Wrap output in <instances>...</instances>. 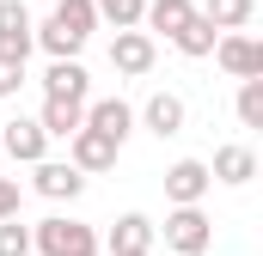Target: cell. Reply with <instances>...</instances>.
<instances>
[{"mask_svg": "<svg viewBox=\"0 0 263 256\" xmlns=\"http://www.w3.org/2000/svg\"><path fill=\"white\" fill-rule=\"evenodd\" d=\"M37 49V25H0V61L6 67H25Z\"/></svg>", "mask_w": 263, "mask_h": 256, "instance_id": "cell-18", "label": "cell"}, {"mask_svg": "<svg viewBox=\"0 0 263 256\" xmlns=\"http://www.w3.org/2000/svg\"><path fill=\"white\" fill-rule=\"evenodd\" d=\"M117 153H123V146H117L110 134H98L92 122H80L73 134H67V165H80L86 177H92V171H110V165H117Z\"/></svg>", "mask_w": 263, "mask_h": 256, "instance_id": "cell-6", "label": "cell"}, {"mask_svg": "<svg viewBox=\"0 0 263 256\" xmlns=\"http://www.w3.org/2000/svg\"><path fill=\"white\" fill-rule=\"evenodd\" d=\"M208 189H214V177H208V159H178V165L165 171V201H172V207L202 201Z\"/></svg>", "mask_w": 263, "mask_h": 256, "instance_id": "cell-11", "label": "cell"}, {"mask_svg": "<svg viewBox=\"0 0 263 256\" xmlns=\"http://www.w3.org/2000/svg\"><path fill=\"white\" fill-rule=\"evenodd\" d=\"M49 153V134L37 116H12V122H0V159H18V165H37Z\"/></svg>", "mask_w": 263, "mask_h": 256, "instance_id": "cell-7", "label": "cell"}, {"mask_svg": "<svg viewBox=\"0 0 263 256\" xmlns=\"http://www.w3.org/2000/svg\"><path fill=\"white\" fill-rule=\"evenodd\" d=\"M208 55L220 61V73H233V79H257L263 73V43L251 37V31H220Z\"/></svg>", "mask_w": 263, "mask_h": 256, "instance_id": "cell-5", "label": "cell"}, {"mask_svg": "<svg viewBox=\"0 0 263 256\" xmlns=\"http://www.w3.org/2000/svg\"><path fill=\"white\" fill-rule=\"evenodd\" d=\"M43 98H92V73L80 67V55H55V61L43 67Z\"/></svg>", "mask_w": 263, "mask_h": 256, "instance_id": "cell-10", "label": "cell"}, {"mask_svg": "<svg viewBox=\"0 0 263 256\" xmlns=\"http://www.w3.org/2000/svg\"><path fill=\"white\" fill-rule=\"evenodd\" d=\"M0 256H31V226H18V214L0 220Z\"/></svg>", "mask_w": 263, "mask_h": 256, "instance_id": "cell-22", "label": "cell"}, {"mask_svg": "<svg viewBox=\"0 0 263 256\" xmlns=\"http://www.w3.org/2000/svg\"><path fill=\"white\" fill-rule=\"evenodd\" d=\"M214 37H220V31H214V25H208V18H190V25H184V31H178V37H172V43H178V55H190V61H202V55H208V49H214Z\"/></svg>", "mask_w": 263, "mask_h": 256, "instance_id": "cell-19", "label": "cell"}, {"mask_svg": "<svg viewBox=\"0 0 263 256\" xmlns=\"http://www.w3.org/2000/svg\"><path fill=\"white\" fill-rule=\"evenodd\" d=\"M153 61H159V37H147L141 25H129V31L110 37V67H117L123 79H147Z\"/></svg>", "mask_w": 263, "mask_h": 256, "instance_id": "cell-4", "label": "cell"}, {"mask_svg": "<svg viewBox=\"0 0 263 256\" xmlns=\"http://www.w3.org/2000/svg\"><path fill=\"white\" fill-rule=\"evenodd\" d=\"M135 122L147 128V134H159V140H172V134H184V122H190V104H184L178 92H153V98L135 110Z\"/></svg>", "mask_w": 263, "mask_h": 256, "instance_id": "cell-9", "label": "cell"}, {"mask_svg": "<svg viewBox=\"0 0 263 256\" xmlns=\"http://www.w3.org/2000/svg\"><path fill=\"white\" fill-rule=\"evenodd\" d=\"M18 86H25V67H6V61H0V98H18Z\"/></svg>", "mask_w": 263, "mask_h": 256, "instance_id": "cell-24", "label": "cell"}, {"mask_svg": "<svg viewBox=\"0 0 263 256\" xmlns=\"http://www.w3.org/2000/svg\"><path fill=\"white\" fill-rule=\"evenodd\" d=\"M37 122H43V134H49V140H67L73 128L86 122V104H80V98H43Z\"/></svg>", "mask_w": 263, "mask_h": 256, "instance_id": "cell-15", "label": "cell"}, {"mask_svg": "<svg viewBox=\"0 0 263 256\" xmlns=\"http://www.w3.org/2000/svg\"><path fill=\"white\" fill-rule=\"evenodd\" d=\"M18 201H25L18 177H0V220H12V214H18Z\"/></svg>", "mask_w": 263, "mask_h": 256, "instance_id": "cell-23", "label": "cell"}, {"mask_svg": "<svg viewBox=\"0 0 263 256\" xmlns=\"http://www.w3.org/2000/svg\"><path fill=\"white\" fill-rule=\"evenodd\" d=\"M80 250H98L92 226L62 220V214H49V220H37V226H31V256H80Z\"/></svg>", "mask_w": 263, "mask_h": 256, "instance_id": "cell-3", "label": "cell"}, {"mask_svg": "<svg viewBox=\"0 0 263 256\" xmlns=\"http://www.w3.org/2000/svg\"><path fill=\"white\" fill-rule=\"evenodd\" d=\"M86 122L123 146V140L135 134V104H129V98H86Z\"/></svg>", "mask_w": 263, "mask_h": 256, "instance_id": "cell-12", "label": "cell"}, {"mask_svg": "<svg viewBox=\"0 0 263 256\" xmlns=\"http://www.w3.org/2000/svg\"><path fill=\"white\" fill-rule=\"evenodd\" d=\"M239 122L263 128V73H257V79H239Z\"/></svg>", "mask_w": 263, "mask_h": 256, "instance_id": "cell-21", "label": "cell"}, {"mask_svg": "<svg viewBox=\"0 0 263 256\" xmlns=\"http://www.w3.org/2000/svg\"><path fill=\"white\" fill-rule=\"evenodd\" d=\"M110 256H153V250H110Z\"/></svg>", "mask_w": 263, "mask_h": 256, "instance_id": "cell-25", "label": "cell"}, {"mask_svg": "<svg viewBox=\"0 0 263 256\" xmlns=\"http://www.w3.org/2000/svg\"><path fill=\"white\" fill-rule=\"evenodd\" d=\"M80 256H98V250H80Z\"/></svg>", "mask_w": 263, "mask_h": 256, "instance_id": "cell-26", "label": "cell"}, {"mask_svg": "<svg viewBox=\"0 0 263 256\" xmlns=\"http://www.w3.org/2000/svg\"><path fill=\"white\" fill-rule=\"evenodd\" d=\"M208 244H214V220L202 214V201H184L165 214V250L172 256H202Z\"/></svg>", "mask_w": 263, "mask_h": 256, "instance_id": "cell-2", "label": "cell"}, {"mask_svg": "<svg viewBox=\"0 0 263 256\" xmlns=\"http://www.w3.org/2000/svg\"><path fill=\"white\" fill-rule=\"evenodd\" d=\"M31 189L49 195V201H73V195L86 189V171L67 165V159H49V153H43V159L31 165Z\"/></svg>", "mask_w": 263, "mask_h": 256, "instance_id": "cell-8", "label": "cell"}, {"mask_svg": "<svg viewBox=\"0 0 263 256\" xmlns=\"http://www.w3.org/2000/svg\"><path fill=\"white\" fill-rule=\"evenodd\" d=\"M153 220L147 214H123L117 226H110V238H104V250H153Z\"/></svg>", "mask_w": 263, "mask_h": 256, "instance_id": "cell-16", "label": "cell"}, {"mask_svg": "<svg viewBox=\"0 0 263 256\" xmlns=\"http://www.w3.org/2000/svg\"><path fill=\"white\" fill-rule=\"evenodd\" d=\"M98 31V6L92 0H55V12L37 25V49L55 61V55H80L86 37Z\"/></svg>", "mask_w": 263, "mask_h": 256, "instance_id": "cell-1", "label": "cell"}, {"mask_svg": "<svg viewBox=\"0 0 263 256\" xmlns=\"http://www.w3.org/2000/svg\"><path fill=\"white\" fill-rule=\"evenodd\" d=\"M196 12L214 25V31H245V25H251V12H257V0H202Z\"/></svg>", "mask_w": 263, "mask_h": 256, "instance_id": "cell-17", "label": "cell"}, {"mask_svg": "<svg viewBox=\"0 0 263 256\" xmlns=\"http://www.w3.org/2000/svg\"><path fill=\"white\" fill-rule=\"evenodd\" d=\"M208 177H214V183H227V189H245V183L257 177V153H251V146H239V140H233V146H214Z\"/></svg>", "mask_w": 263, "mask_h": 256, "instance_id": "cell-13", "label": "cell"}, {"mask_svg": "<svg viewBox=\"0 0 263 256\" xmlns=\"http://www.w3.org/2000/svg\"><path fill=\"white\" fill-rule=\"evenodd\" d=\"M92 6H98V25L129 31V25H141V6H147V0H92Z\"/></svg>", "mask_w": 263, "mask_h": 256, "instance_id": "cell-20", "label": "cell"}, {"mask_svg": "<svg viewBox=\"0 0 263 256\" xmlns=\"http://www.w3.org/2000/svg\"><path fill=\"white\" fill-rule=\"evenodd\" d=\"M190 18H196V0H147V6H141L147 37H178Z\"/></svg>", "mask_w": 263, "mask_h": 256, "instance_id": "cell-14", "label": "cell"}]
</instances>
